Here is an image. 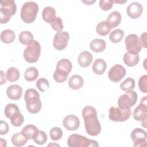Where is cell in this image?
<instances>
[{
	"label": "cell",
	"instance_id": "ee69618b",
	"mask_svg": "<svg viewBox=\"0 0 147 147\" xmlns=\"http://www.w3.org/2000/svg\"><path fill=\"white\" fill-rule=\"evenodd\" d=\"M1 84L2 85V84H3V83H6V79H7V78H6V76H5V73L2 71H1Z\"/></svg>",
	"mask_w": 147,
	"mask_h": 147
},
{
	"label": "cell",
	"instance_id": "8fae6325",
	"mask_svg": "<svg viewBox=\"0 0 147 147\" xmlns=\"http://www.w3.org/2000/svg\"><path fill=\"white\" fill-rule=\"evenodd\" d=\"M125 42L127 52L130 53L138 54L141 50L142 47L140 42V39L136 34L127 35L125 39Z\"/></svg>",
	"mask_w": 147,
	"mask_h": 147
},
{
	"label": "cell",
	"instance_id": "7bdbcfd3",
	"mask_svg": "<svg viewBox=\"0 0 147 147\" xmlns=\"http://www.w3.org/2000/svg\"><path fill=\"white\" fill-rule=\"evenodd\" d=\"M139 39L141 47L146 48V32L142 33Z\"/></svg>",
	"mask_w": 147,
	"mask_h": 147
},
{
	"label": "cell",
	"instance_id": "4fadbf2b",
	"mask_svg": "<svg viewBox=\"0 0 147 147\" xmlns=\"http://www.w3.org/2000/svg\"><path fill=\"white\" fill-rule=\"evenodd\" d=\"M69 39V34L68 32L64 31L56 33L53 38V47L58 51L65 49L68 44Z\"/></svg>",
	"mask_w": 147,
	"mask_h": 147
},
{
	"label": "cell",
	"instance_id": "6da1fadb",
	"mask_svg": "<svg viewBox=\"0 0 147 147\" xmlns=\"http://www.w3.org/2000/svg\"><path fill=\"white\" fill-rule=\"evenodd\" d=\"M82 114L87 133L92 136H98L101 131V125L98 119L96 109L91 106H85Z\"/></svg>",
	"mask_w": 147,
	"mask_h": 147
},
{
	"label": "cell",
	"instance_id": "83f0119b",
	"mask_svg": "<svg viewBox=\"0 0 147 147\" xmlns=\"http://www.w3.org/2000/svg\"><path fill=\"white\" fill-rule=\"evenodd\" d=\"M38 76V71L36 67L28 68L24 72V78L28 82L34 81Z\"/></svg>",
	"mask_w": 147,
	"mask_h": 147
},
{
	"label": "cell",
	"instance_id": "d590c367",
	"mask_svg": "<svg viewBox=\"0 0 147 147\" xmlns=\"http://www.w3.org/2000/svg\"><path fill=\"white\" fill-rule=\"evenodd\" d=\"M10 119L11 124L16 127L21 126L24 122V116L20 112H18L10 118Z\"/></svg>",
	"mask_w": 147,
	"mask_h": 147
},
{
	"label": "cell",
	"instance_id": "f546056e",
	"mask_svg": "<svg viewBox=\"0 0 147 147\" xmlns=\"http://www.w3.org/2000/svg\"><path fill=\"white\" fill-rule=\"evenodd\" d=\"M33 35L29 31H22L19 35V41L24 45H28L33 41Z\"/></svg>",
	"mask_w": 147,
	"mask_h": 147
},
{
	"label": "cell",
	"instance_id": "4316f807",
	"mask_svg": "<svg viewBox=\"0 0 147 147\" xmlns=\"http://www.w3.org/2000/svg\"><path fill=\"white\" fill-rule=\"evenodd\" d=\"M16 38V34L11 29H6L1 33V40L5 44H10L13 42Z\"/></svg>",
	"mask_w": 147,
	"mask_h": 147
},
{
	"label": "cell",
	"instance_id": "2e32d148",
	"mask_svg": "<svg viewBox=\"0 0 147 147\" xmlns=\"http://www.w3.org/2000/svg\"><path fill=\"white\" fill-rule=\"evenodd\" d=\"M126 12L128 16L132 19H136L140 17L143 12L142 5L137 2H131L127 7Z\"/></svg>",
	"mask_w": 147,
	"mask_h": 147
},
{
	"label": "cell",
	"instance_id": "484cf974",
	"mask_svg": "<svg viewBox=\"0 0 147 147\" xmlns=\"http://www.w3.org/2000/svg\"><path fill=\"white\" fill-rule=\"evenodd\" d=\"M28 140V138L21 132L15 133L11 138V141L13 145L18 147H21L25 145Z\"/></svg>",
	"mask_w": 147,
	"mask_h": 147
},
{
	"label": "cell",
	"instance_id": "44dd1931",
	"mask_svg": "<svg viewBox=\"0 0 147 147\" xmlns=\"http://www.w3.org/2000/svg\"><path fill=\"white\" fill-rule=\"evenodd\" d=\"M42 17L44 21L51 24L56 17L55 9L51 6L44 7L42 11Z\"/></svg>",
	"mask_w": 147,
	"mask_h": 147
},
{
	"label": "cell",
	"instance_id": "60d3db41",
	"mask_svg": "<svg viewBox=\"0 0 147 147\" xmlns=\"http://www.w3.org/2000/svg\"><path fill=\"white\" fill-rule=\"evenodd\" d=\"M113 3V0H101L99 1V7L102 10L107 11L111 9Z\"/></svg>",
	"mask_w": 147,
	"mask_h": 147
},
{
	"label": "cell",
	"instance_id": "30bf717a",
	"mask_svg": "<svg viewBox=\"0 0 147 147\" xmlns=\"http://www.w3.org/2000/svg\"><path fill=\"white\" fill-rule=\"evenodd\" d=\"M131 115V110L121 109L119 107H111L109 109V118L114 122H123L127 120Z\"/></svg>",
	"mask_w": 147,
	"mask_h": 147
},
{
	"label": "cell",
	"instance_id": "e0dca14e",
	"mask_svg": "<svg viewBox=\"0 0 147 147\" xmlns=\"http://www.w3.org/2000/svg\"><path fill=\"white\" fill-rule=\"evenodd\" d=\"M7 97L12 100L20 99L22 94V89L18 84H13L9 86L6 90Z\"/></svg>",
	"mask_w": 147,
	"mask_h": 147
},
{
	"label": "cell",
	"instance_id": "ffe728a7",
	"mask_svg": "<svg viewBox=\"0 0 147 147\" xmlns=\"http://www.w3.org/2000/svg\"><path fill=\"white\" fill-rule=\"evenodd\" d=\"M68 84L69 87L71 89L77 90L83 87L84 84V79L81 76L75 75L69 78Z\"/></svg>",
	"mask_w": 147,
	"mask_h": 147
},
{
	"label": "cell",
	"instance_id": "836d02e7",
	"mask_svg": "<svg viewBox=\"0 0 147 147\" xmlns=\"http://www.w3.org/2000/svg\"><path fill=\"white\" fill-rule=\"evenodd\" d=\"M121 89L123 91L132 90L135 87V80L131 78H127L120 84Z\"/></svg>",
	"mask_w": 147,
	"mask_h": 147
},
{
	"label": "cell",
	"instance_id": "ab89813d",
	"mask_svg": "<svg viewBox=\"0 0 147 147\" xmlns=\"http://www.w3.org/2000/svg\"><path fill=\"white\" fill-rule=\"evenodd\" d=\"M138 87L140 90L144 92H147V75H144L141 76L138 80Z\"/></svg>",
	"mask_w": 147,
	"mask_h": 147
},
{
	"label": "cell",
	"instance_id": "f1b7e54d",
	"mask_svg": "<svg viewBox=\"0 0 147 147\" xmlns=\"http://www.w3.org/2000/svg\"><path fill=\"white\" fill-rule=\"evenodd\" d=\"M111 28L109 25L106 21H102L98 24L96 27V32L100 36H106L111 31Z\"/></svg>",
	"mask_w": 147,
	"mask_h": 147
},
{
	"label": "cell",
	"instance_id": "ba28073f",
	"mask_svg": "<svg viewBox=\"0 0 147 147\" xmlns=\"http://www.w3.org/2000/svg\"><path fill=\"white\" fill-rule=\"evenodd\" d=\"M126 92L119 96L118 100V107L121 109H128L132 107L137 101V94L132 90Z\"/></svg>",
	"mask_w": 147,
	"mask_h": 147
},
{
	"label": "cell",
	"instance_id": "9c48e42d",
	"mask_svg": "<svg viewBox=\"0 0 147 147\" xmlns=\"http://www.w3.org/2000/svg\"><path fill=\"white\" fill-rule=\"evenodd\" d=\"M133 118L136 121H141V125L145 128L146 127V118H147V104L146 96L143 97L139 104L136 107L133 113Z\"/></svg>",
	"mask_w": 147,
	"mask_h": 147
},
{
	"label": "cell",
	"instance_id": "7c38bea8",
	"mask_svg": "<svg viewBox=\"0 0 147 147\" xmlns=\"http://www.w3.org/2000/svg\"><path fill=\"white\" fill-rule=\"evenodd\" d=\"M131 138L135 147L146 146V132L141 128H135L131 133Z\"/></svg>",
	"mask_w": 147,
	"mask_h": 147
},
{
	"label": "cell",
	"instance_id": "cb8c5ba5",
	"mask_svg": "<svg viewBox=\"0 0 147 147\" xmlns=\"http://www.w3.org/2000/svg\"><path fill=\"white\" fill-rule=\"evenodd\" d=\"M106 44L105 40L100 38H95L92 40L90 44V49L96 53L101 52L105 50Z\"/></svg>",
	"mask_w": 147,
	"mask_h": 147
},
{
	"label": "cell",
	"instance_id": "b9f144b4",
	"mask_svg": "<svg viewBox=\"0 0 147 147\" xmlns=\"http://www.w3.org/2000/svg\"><path fill=\"white\" fill-rule=\"evenodd\" d=\"M9 130V127L6 121L1 120L0 124V134L1 135L6 134L8 133Z\"/></svg>",
	"mask_w": 147,
	"mask_h": 147
},
{
	"label": "cell",
	"instance_id": "d6986e66",
	"mask_svg": "<svg viewBox=\"0 0 147 147\" xmlns=\"http://www.w3.org/2000/svg\"><path fill=\"white\" fill-rule=\"evenodd\" d=\"M121 19V13L118 11H114L109 15L106 22L111 28H115L120 24Z\"/></svg>",
	"mask_w": 147,
	"mask_h": 147
},
{
	"label": "cell",
	"instance_id": "f35d334b",
	"mask_svg": "<svg viewBox=\"0 0 147 147\" xmlns=\"http://www.w3.org/2000/svg\"><path fill=\"white\" fill-rule=\"evenodd\" d=\"M51 25L52 29L57 32H61L63 29V21L59 17H56L55 19L51 23Z\"/></svg>",
	"mask_w": 147,
	"mask_h": 147
},
{
	"label": "cell",
	"instance_id": "bcb514c9",
	"mask_svg": "<svg viewBox=\"0 0 147 147\" xmlns=\"http://www.w3.org/2000/svg\"><path fill=\"white\" fill-rule=\"evenodd\" d=\"M114 3H124L125 2H126V1H113Z\"/></svg>",
	"mask_w": 147,
	"mask_h": 147
},
{
	"label": "cell",
	"instance_id": "7a4b0ae2",
	"mask_svg": "<svg viewBox=\"0 0 147 147\" xmlns=\"http://www.w3.org/2000/svg\"><path fill=\"white\" fill-rule=\"evenodd\" d=\"M28 111L31 114H37L41 109L42 103L39 93L34 88L28 89L24 95Z\"/></svg>",
	"mask_w": 147,
	"mask_h": 147
},
{
	"label": "cell",
	"instance_id": "4dcf8cb0",
	"mask_svg": "<svg viewBox=\"0 0 147 147\" xmlns=\"http://www.w3.org/2000/svg\"><path fill=\"white\" fill-rule=\"evenodd\" d=\"M20 76V71L16 67H10L6 71L7 80L10 82H14L18 80Z\"/></svg>",
	"mask_w": 147,
	"mask_h": 147
},
{
	"label": "cell",
	"instance_id": "ac0fdd59",
	"mask_svg": "<svg viewBox=\"0 0 147 147\" xmlns=\"http://www.w3.org/2000/svg\"><path fill=\"white\" fill-rule=\"evenodd\" d=\"M92 60V55L90 52L83 51L78 56V62L80 67L85 68L88 67L91 64Z\"/></svg>",
	"mask_w": 147,
	"mask_h": 147
},
{
	"label": "cell",
	"instance_id": "d4e9b609",
	"mask_svg": "<svg viewBox=\"0 0 147 147\" xmlns=\"http://www.w3.org/2000/svg\"><path fill=\"white\" fill-rule=\"evenodd\" d=\"M38 131V129L36 126L33 125H27L21 130V133L26 137L28 140H33Z\"/></svg>",
	"mask_w": 147,
	"mask_h": 147
},
{
	"label": "cell",
	"instance_id": "3957f363",
	"mask_svg": "<svg viewBox=\"0 0 147 147\" xmlns=\"http://www.w3.org/2000/svg\"><path fill=\"white\" fill-rule=\"evenodd\" d=\"M72 68V64L67 59L60 60L57 64L56 68L53 73V78L57 83H63L67 80L69 74Z\"/></svg>",
	"mask_w": 147,
	"mask_h": 147
},
{
	"label": "cell",
	"instance_id": "74e56055",
	"mask_svg": "<svg viewBox=\"0 0 147 147\" xmlns=\"http://www.w3.org/2000/svg\"><path fill=\"white\" fill-rule=\"evenodd\" d=\"M33 140L38 145H43L47 141V136L44 131L39 130Z\"/></svg>",
	"mask_w": 147,
	"mask_h": 147
},
{
	"label": "cell",
	"instance_id": "52a82bcc",
	"mask_svg": "<svg viewBox=\"0 0 147 147\" xmlns=\"http://www.w3.org/2000/svg\"><path fill=\"white\" fill-rule=\"evenodd\" d=\"M41 53V46L38 41L33 40L24 51V57L29 63H36L39 59Z\"/></svg>",
	"mask_w": 147,
	"mask_h": 147
},
{
	"label": "cell",
	"instance_id": "8992f818",
	"mask_svg": "<svg viewBox=\"0 0 147 147\" xmlns=\"http://www.w3.org/2000/svg\"><path fill=\"white\" fill-rule=\"evenodd\" d=\"M67 145L70 147H95L99 146L97 141L90 140L78 134H71L67 140Z\"/></svg>",
	"mask_w": 147,
	"mask_h": 147
},
{
	"label": "cell",
	"instance_id": "5bb4252c",
	"mask_svg": "<svg viewBox=\"0 0 147 147\" xmlns=\"http://www.w3.org/2000/svg\"><path fill=\"white\" fill-rule=\"evenodd\" d=\"M126 74L125 68L122 65L117 64L113 65L110 69L108 76L109 79L112 82L118 83L125 76Z\"/></svg>",
	"mask_w": 147,
	"mask_h": 147
},
{
	"label": "cell",
	"instance_id": "1f68e13d",
	"mask_svg": "<svg viewBox=\"0 0 147 147\" xmlns=\"http://www.w3.org/2000/svg\"><path fill=\"white\" fill-rule=\"evenodd\" d=\"M18 112H20V109L18 106L14 103L7 104L4 110L5 115L9 119Z\"/></svg>",
	"mask_w": 147,
	"mask_h": 147
},
{
	"label": "cell",
	"instance_id": "e575fe53",
	"mask_svg": "<svg viewBox=\"0 0 147 147\" xmlns=\"http://www.w3.org/2000/svg\"><path fill=\"white\" fill-rule=\"evenodd\" d=\"M36 87L41 92H45L49 89V83L48 80L44 78H41L37 80L36 82Z\"/></svg>",
	"mask_w": 147,
	"mask_h": 147
},
{
	"label": "cell",
	"instance_id": "d6a6232c",
	"mask_svg": "<svg viewBox=\"0 0 147 147\" xmlns=\"http://www.w3.org/2000/svg\"><path fill=\"white\" fill-rule=\"evenodd\" d=\"M124 36V32L122 29H117L113 30L109 36L110 40L113 43H117L120 42Z\"/></svg>",
	"mask_w": 147,
	"mask_h": 147
},
{
	"label": "cell",
	"instance_id": "f6af8a7d",
	"mask_svg": "<svg viewBox=\"0 0 147 147\" xmlns=\"http://www.w3.org/2000/svg\"><path fill=\"white\" fill-rule=\"evenodd\" d=\"M82 2H83V3H86V5H90L92 4L93 3H94V2H95V1H82Z\"/></svg>",
	"mask_w": 147,
	"mask_h": 147
},
{
	"label": "cell",
	"instance_id": "9a60e30c",
	"mask_svg": "<svg viewBox=\"0 0 147 147\" xmlns=\"http://www.w3.org/2000/svg\"><path fill=\"white\" fill-rule=\"evenodd\" d=\"M63 123L64 127L67 130L74 131L79 128L80 126V120L77 116L69 114L64 118Z\"/></svg>",
	"mask_w": 147,
	"mask_h": 147
},
{
	"label": "cell",
	"instance_id": "5b68a950",
	"mask_svg": "<svg viewBox=\"0 0 147 147\" xmlns=\"http://www.w3.org/2000/svg\"><path fill=\"white\" fill-rule=\"evenodd\" d=\"M0 22L1 24H6L11 16L14 15L17 11V5L13 0H1Z\"/></svg>",
	"mask_w": 147,
	"mask_h": 147
},
{
	"label": "cell",
	"instance_id": "603a6c76",
	"mask_svg": "<svg viewBox=\"0 0 147 147\" xmlns=\"http://www.w3.org/2000/svg\"><path fill=\"white\" fill-rule=\"evenodd\" d=\"M106 68V63L102 59H96L92 67L93 72L96 75H102L105 72Z\"/></svg>",
	"mask_w": 147,
	"mask_h": 147
},
{
	"label": "cell",
	"instance_id": "8d00e7d4",
	"mask_svg": "<svg viewBox=\"0 0 147 147\" xmlns=\"http://www.w3.org/2000/svg\"><path fill=\"white\" fill-rule=\"evenodd\" d=\"M50 137L51 138L53 141H58L63 136V131L59 127H52L50 131Z\"/></svg>",
	"mask_w": 147,
	"mask_h": 147
},
{
	"label": "cell",
	"instance_id": "7402d4cb",
	"mask_svg": "<svg viewBox=\"0 0 147 147\" xmlns=\"http://www.w3.org/2000/svg\"><path fill=\"white\" fill-rule=\"evenodd\" d=\"M123 60L126 65L129 67H133L138 63L140 57L138 54H133L127 52L123 55Z\"/></svg>",
	"mask_w": 147,
	"mask_h": 147
},
{
	"label": "cell",
	"instance_id": "277c9868",
	"mask_svg": "<svg viewBox=\"0 0 147 147\" xmlns=\"http://www.w3.org/2000/svg\"><path fill=\"white\" fill-rule=\"evenodd\" d=\"M38 11V6L37 3L28 1L23 4L21 7L20 16L22 20L27 24H30L36 20Z\"/></svg>",
	"mask_w": 147,
	"mask_h": 147
}]
</instances>
